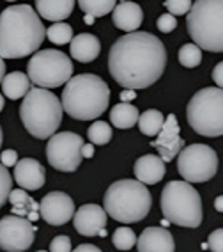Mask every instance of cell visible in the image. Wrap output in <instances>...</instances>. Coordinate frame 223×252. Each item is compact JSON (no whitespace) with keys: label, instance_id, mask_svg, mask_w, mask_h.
<instances>
[{"label":"cell","instance_id":"obj_1","mask_svg":"<svg viewBox=\"0 0 223 252\" xmlns=\"http://www.w3.org/2000/svg\"><path fill=\"white\" fill-rule=\"evenodd\" d=\"M167 68V48L149 32H128L108 54V71L124 89H147Z\"/></svg>","mask_w":223,"mask_h":252},{"label":"cell","instance_id":"obj_2","mask_svg":"<svg viewBox=\"0 0 223 252\" xmlns=\"http://www.w3.org/2000/svg\"><path fill=\"white\" fill-rule=\"evenodd\" d=\"M46 29L30 5H9L0 13V57L23 59L43 45Z\"/></svg>","mask_w":223,"mask_h":252},{"label":"cell","instance_id":"obj_3","mask_svg":"<svg viewBox=\"0 0 223 252\" xmlns=\"http://www.w3.org/2000/svg\"><path fill=\"white\" fill-rule=\"evenodd\" d=\"M62 108L73 119L92 121L103 116L110 101V87L101 77L82 73L64 84Z\"/></svg>","mask_w":223,"mask_h":252},{"label":"cell","instance_id":"obj_4","mask_svg":"<svg viewBox=\"0 0 223 252\" xmlns=\"http://www.w3.org/2000/svg\"><path fill=\"white\" fill-rule=\"evenodd\" d=\"M152 197L145 183L139 180H119L112 183L103 197V208L113 220L135 224L149 215Z\"/></svg>","mask_w":223,"mask_h":252},{"label":"cell","instance_id":"obj_5","mask_svg":"<svg viewBox=\"0 0 223 252\" xmlns=\"http://www.w3.org/2000/svg\"><path fill=\"white\" fill-rule=\"evenodd\" d=\"M62 101L45 87H30L20 105L25 130L36 139H50L62 123Z\"/></svg>","mask_w":223,"mask_h":252},{"label":"cell","instance_id":"obj_6","mask_svg":"<svg viewBox=\"0 0 223 252\" xmlns=\"http://www.w3.org/2000/svg\"><path fill=\"white\" fill-rule=\"evenodd\" d=\"M186 27L202 50L223 52V0H196L188 11Z\"/></svg>","mask_w":223,"mask_h":252},{"label":"cell","instance_id":"obj_7","mask_svg":"<svg viewBox=\"0 0 223 252\" xmlns=\"http://www.w3.org/2000/svg\"><path fill=\"white\" fill-rule=\"evenodd\" d=\"M161 213L172 224L195 229L202 224V199L190 181H170L161 192Z\"/></svg>","mask_w":223,"mask_h":252},{"label":"cell","instance_id":"obj_8","mask_svg":"<svg viewBox=\"0 0 223 252\" xmlns=\"http://www.w3.org/2000/svg\"><path fill=\"white\" fill-rule=\"evenodd\" d=\"M186 119L192 130L202 137L223 135V89L204 87L193 94L186 107Z\"/></svg>","mask_w":223,"mask_h":252},{"label":"cell","instance_id":"obj_9","mask_svg":"<svg viewBox=\"0 0 223 252\" xmlns=\"http://www.w3.org/2000/svg\"><path fill=\"white\" fill-rule=\"evenodd\" d=\"M73 63L60 50H37L27 64V75L30 82L37 87L54 89L64 86L71 78Z\"/></svg>","mask_w":223,"mask_h":252},{"label":"cell","instance_id":"obj_10","mask_svg":"<svg viewBox=\"0 0 223 252\" xmlns=\"http://www.w3.org/2000/svg\"><path fill=\"white\" fill-rule=\"evenodd\" d=\"M177 171L190 183H205L218 171V155L211 146H186L177 155Z\"/></svg>","mask_w":223,"mask_h":252},{"label":"cell","instance_id":"obj_11","mask_svg":"<svg viewBox=\"0 0 223 252\" xmlns=\"http://www.w3.org/2000/svg\"><path fill=\"white\" fill-rule=\"evenodd\" d=\"M84 139L73 131H55L46 144V158L54 169L60 172H75L80 167Z\"/></svg>","mask_w":223,"mask_h":252},{"label":"cell","instance_id":"obj_12","mask_svg":"<svg viewBox=\"0 0 223 252\" xmlns=\"http://www.w3.org/2000/svg\"><path fill=\"white\" fill-rule=\"evenodd\" d=\"M36 225L27 217L7 215L0 219V249L7 252L28 251L36 238Z\"/></svg>","mask_w":223,"mask_h":252},{"label":"cell","instance_id":"obj_13","mask_svg":"<svg viewBox=\"0 0 223 252\" xmlns=\"http://www.w3.org/2000/svg\"><path fill=\"white\" fill-rule=\"evenodd\" d=\"M39 215L50 225H64L75 215V201L64 192H50L41 199Z\"/></svg>","mask_w":223,"mask_h":252},{"label":"cell","instance_id":"obj_14","mask_svg":"<svg viewBox=\"0 0 223 252\" xmlns=\"http://www.w3.org/2000/svg\"><path fill=\"white\" fill-rule=\"evenodd\" d=\"M151 146L156 149L163 162H172L179 155V151L184 148V139L181 137V128L174 114L165 117V123L158 131L156 139L151 142Z\"/></svg>","mask_w":223,"mask_h":252},{"label":"cell","instance_id":"obj_15","mask_svg":"<svg viewBox=\"0 0 223 252\" xmlns=\"http://www.w3.org/2000/svg\"><path fill=\"white\" fill-rule=\"evenodd\" d=\"M108 213L99 204H84L73 215L75 229L84 236H98L99 231L105 229Z\"/></svg>","mask_w":223,"mask_h":252},{"label":"cell","instance_id":"obj_16","mask_svg":"<svg viewBox=\"0 0 223 252\" xmlns=\"http://www.w3.org/2000/svg\"><path fill=\"white\" fill-rule=\"evenodd\" d=\"M46 171L34 158H23L14 165V181L25 190H39L46 183Z\"/></svg>","mask_w":223,"mask_h":252},{"label":"cell","instance_id":"obj_17","mask_svg":"<svg viewBox=\"0 0 223 252\" xmlns=\"http://www.w3.org/2000/svg\"><path fill=\"white\" fill-rule=\"evenodd\" d=\"M137 249L140 252H174L175 243L170 231L165 227H145L137 238Z\"/></svg>","mask_w":223,"mask_h":252},{"label":"cell","instance_id":"obj_18","mask_svg":"<svg viewBox=\"0 0 223 252\" xmlns=\"http://www.w3.org/2000/svg\"><path fill=\"white\" fill-rule=\"evenodd\" d=\"M135 178L145 185L160 183L167 174L165 162L161 160L160 155H143L135 162Z\"/></svg>","mask_w":223,"mask_h":252},{"label":"cell","instance_id":"obj_19","mask_svg":"<svg viewBox=\"0 0 223 252\" xmlns=\"http://www.w3.org/2000/svg\"><path fill=\"white\" fill-rule=\"evenodd\" d=\"M113 25L117 29H121L124 32H133L139 31V27L142 25L143 20V11L139 4L135 2H119L113 7Z\"/></svg>","mask_w":223,"mask_h":252},{"label":"cell","instance_id":"obj_20","mask_svg":"<svg viewBox=\"0 0 223 252\" xmlns=\"http://www.w3.org/2000/svg\"><path fill=\"white\" fill-rule=\"evenodd\" d=\"M71 57L78 63H92L99 57L101 43L94 34H78L71 39Z\"/></svg>","mask_w":223,"mask_h":252},{"label":"cell","instance_id":"obj_21","mask_svg":"<svg viewBox=\"0 0 223 252\" xmlns=\"http://www.w3.org/2000/svg\"><path fill=\"white\" fill-rule=\"evenodd\" d=\"M75 9V0H36V11L48 22H62Z\"/></svg>","mask_w":223,"mask_h":252},{"label":"cell","instance_id":"obj_22","mask_svg":"<svg viewBox=\"0 0 223 252\" xmlns=\"http://www.w3.org/2000/svg\"><path fill=\"white\" fill-rule=\"evenodd\" d=\"M9 203L13 206V213L20 217H27L28 220L37 222L41 219L39 215V204L27 194L25 189H13L9 194Z\"/></svg>","mask_w":223,"mask_h":252},{"label":"cell","instance_id":"obj_23","mask_svg":"<svg viewBox=\"0 0 223 252\" xmlns=\"http://www.w3.org/2000/svg\"><path fill=\"white\" fill-rule=\"evenodd\" d=\"M32 87V82L28 78V75L22 71H13L9 75H5L2 80V91L4 96H7L9 99H20L27 94L28 89Z\"/></svg>","mask_w":223,"mask_h":252},{"label":"cell","instance_id":"obj_24","mask_svg":"<svg viewBox=\"0 0 223 252\" xmlns=\"http://www.w3.org/2000/svg\"><path fill=\"white\" fill-rule=\"evenodd\" d=\"M139 108L135 105L128 103V101H122V103H117L115 107L110 110V123L119 130H128V128H133L137 123H139Z\"/></svg>","mask_w":223,"mask_h":252},{"label":"cell","instance_id":"obj_25","mask_svg":"<svg viewBox=\"0 0 223 252\" xmlns=\"http://www.w3.org/2000/svg\"><path fill=\"white\" fill-rule=\"evenodd\" d=\"M165 123V116L156 110V108H149L142 116L139 117V128L143 135L147 137H156L158 131L161 130V126Z\"/></svg>","mask_w":223,"mask_h":252},{"label":"cell","instance_id":"obj_26","mask_svg":"<svg viewBox=\"0 0 223 252\" xmlns=\"http://www.w3.org/2000/svg\"><path fill=\"white\" fill-rule=\"evenodd\" d=\"M117 0H78V5L85 14H90V16H105V14L112 13L113 7H115Z\"/></svg>","mask_w":223,"mask_h":252},{"label":"cell","instance_id":"obj_27","mask_svg":"<svg viewBox=\"0 0 223 252\" xmlns=\"http://www.w3.org/2000/svg\"><path fill=\"white\" fill-rule=\"evenodd\" d=\"M87 137L94 146H105L112 140V126L105 121H94L87 130Z\"/></svg>","mask_w":223,"mask_h":252},{"label":"cell","instance_id":"obj_28","mask_svg":"<svg viewBox=\"0 0 223 252\" xmlns=\"http://www.w3.org/2000/svg\"><path fill=\"white\" fill-rule=\"evenodd\" d=\"M46 37L54 45H67L73 39V29L64 22H54V25L46 29Z\"/></svg>","mask_w":223,"mask_h":252},{"label":"cell","instance_id":"obj_29","mask_svg":"<svg viewBox=\"0 0 223 252\" xmlns=\"http://www.w3.org/2000/svg\"><path fill=\"white\" fill-rule=\"evenodd\" d=\"M179 63L184 68H196L202 63V48L195 43L183 45L179 50Z\"/></svg>","mask_w":223,"mask_h":252},{"label":"cell","instance_id":"obj_30","mask_svg":"<svg viewBox=\"0 0 223 252\" xmlns=\"http://www.w3.org/2000/svg\"><path fill=\"white\" fill-rule=\"evenodd\" d=\"M113 245L119 251H130L137 245V234L130 227H119L113 231Z\"/></svg>","mask_w":223,"mask_h":252},{"label":"cell","instance_id":"obj_31","mask_svg":"<svg viewBox=\"0 0 223 252\" xmlns=\"http://www.w3.org/2000/svg\"><path fill=\"white\" fill-rule=\"evenodd\" d=\"M11 190H13V176L9 174L7 167L0 162V208L9 201Z\"/></svg>","mask_w":223,"mask_h":252},{"label":"cell","instance_id":"obj_32","mask_svg":"<svg viewBox=\"0 0 223 252\" xmlns=\"http://www.w3.org/2000/svg\"><path fill=\"white\" fill-rule=\"evenodd\" d=\"M165 7L174 16H183L192 9V0H165Z\"/></svg>","mask_w":223,"mask_h":252},{"label":"cell","instance_id":"obj_33","mask_svg":"<svg viewBox=\"0 0 223 252\" xmlns=\"http://www.w3.org/2000/svg\"><path fill=\"white\" fill-rule=\"evenodd\" d=\"M158 31L160 32H165V34H170L172 31H175V27H177V18H175L174 14H161L160 18H158Z\"/></svg>","mask_w":223,"mask_h":252},{"label":"cell","instance_id":"obj_34","mask_svg":"<svg viewBox=\"0 0 223 252\" xmlns=\"http://www.w3.org/2000/svg\"><path fill=\"white\" fill-rule=\"evenodd\" d=\"M50 251L52 252H71V240H69V236L60 234V236L54 238L52 243H50Z\"/></svg>","mask_w":223,"mask_h":252},{"label":"cell","instance_id":"obj_35","mask_svg":"<svg viewBox=\"0 0 223 252\" xmlns=\"http://www.w3.org/2000/svg\"><path fill=\"white\" fill-rule=\"evenodd\" d=\"M211 251L214 252H223V227L220 229H214L213 233L209 234V242H207Z\"/></svg>","mask_w":223,"mask_h":252},{"label":"cell","instance_id":"obj_36","mask_svg":"<svg viewBox=\"0 0 223 252\" xmlns=\"http://www.w3.org/2000/svg\"><path fill=\"white\" fill-rule=\"evenodd\" d=\"M0 162L4 163L5 167H14L18 162V153L14 149H4L0 155Z\"/></svg>","mask_w":223,"mask_h":252},{"label":"cell","instance_id":"obj_37","mask_svg":"<svg viewBox=\"0 0 223 252\" xmlns=\"http://www.w3.org/2000/svg\"><path fill=\"white\" fill-rule=\"evenodd\" d=\"M211 77H213V80L216 82V86L223 89V61L214 66L213 73H211Z\"/></svg>","mask_w":223,"mask_h":252},{"label":"cell","instance_id":"obj_38","mask_svg":"<svg viewBox=\"0 0 223 252\" xmlns=\"http://www.w3.org/2000/svg\"><path fill=\"white\" fill-rule=\"evenodd\" d=\"M94 153H96V149H94V144L90 142V144H84L82 146V157L85 158V160H89V158L94 157Z\"/></svg>","mask_w":223,"mask_h":252},{"label":"cell","instance_id":"obj_39","mask_svg":"<svg viewBox=\"0 0 223 252\" xmlns=\"http://www.w3.org/2000/svg\"><path fill=\"white\" fill-rule=\"evenodd\" d=\"M75 252H99V247H96L92 243H84V245H78Z\"/></svg>","mask_w":223,"mask_h":252},{"label":"cell","instance_id":"obj_40","mask_svg":"<svg viewBox=\"0 0 223 252\" xmlns=\"http://www.w3.org/2000/svg\"><path fill=\"white\" fill-rule=\"evenodd\" d=\"M137 98V91L135 89H124L121 93V99L122 101H131V99Z\"/></svg>","mask_w":223,"mask_h":252},{"label":"cell","instance_id":"obj_41","mask_svg":"<svg viewBox=\"0 0 223 252\" xmlns=\"http://www.w3.org/2000/svg\"><path fill=\"white\" fill-rule=\"evenodd\" d=\"M214 210L223 213V195H218V197L214 199Z\"/></svg>","mask_w":223,"mask_h":252},{"label":"cell","instance_id":"obj_42","mask_svg":"<svg viewBox=\"0 0 223 252\" xmlns=\"http://www.w3.org/2000/svg\"><path fill=\"white\" fill-rule=\"evenodd\" d=\"M4 77H5V63H4V59L0 57V84H2Z\"/></svg>","mask_w":223,"mask_h":252},{"label":"cell","instance_id":"obj_43","mask_svg":"<svg viewBox=\"0 0 223 252\" xmlns=\"http://www.w3.org/2000/svg\"><path fill=\"white\" fill-rule=\"evenodd\" d=\"M4 105H5V99H4V96L0 94V112L4 110Z\"/></svg>","mask_w":223,"mask_h":252},{"label":"cell","instance_id":"obj_44","mask_svg":"<svg viewBox=\"0 0 223 252\" xmlns=\"http://www.w3.org/2000/svg\"><path fill=\"white\" fill-rule=\"evenodd\" d=\"M94 16H90V14H87V18H85V22H87V23H89V25H92V23H94Z\"/></svg>","mask_w":223,"mask_h":252},{"label":"cell","instance_id":"obj_45","mask_svg":"<svg viewBox=\"0 0 223 252\" xmlns=\"http://www.w3.org/2000/svg\"><path fill=\"white\" fill-rule=\"evenodd\" d=\"M2 140H4V133H2V128H0V146H2Z\"/></svg>","mask_w":223,"mask_h":252},{"label":"cell","instance_id":"obj_46","mask_svg":"<svg viewBox=\"0 0 223 252\" xmlns=\"http://www.w3.org/2000/svg\"><path fill=\"white\" fill-rule=\"evenodd\" d=\"M5 2H14V0H5Z\"/></svg>","mask_w":223,"mask_h":252}]
</instances>
